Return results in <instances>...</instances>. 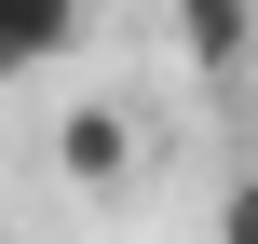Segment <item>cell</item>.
Listing matches in <instances>:
<instances>
[{"mask_svg": "<svg viewBox=\"0 0 258 244\" xmlns=\"http://www.w3.org/2000/svg\"><path fill=\"white\" fill-rule=\"evenodd\" d=\"M218 244H258V177H231V204H218Z\"/></svg>", "mask_w": 258, "mask_h": 244, "instance_id": "obj_4", "label": "cell"}, {"mask_svg": "<svg viewBox=\"0 0 258 244\" xmlns=\"http://www.w3.org/2000/svg\"><path fill=\"white\" fill-rule=\"evenodd\" d=\"M95 41V0H0V82H41Z\"/></svg>", "mask_w": 258, "mask_h": 244, "instance_id": "obj_1", "label": "cell"}, {"mask_svg": "<svg viewBox=\"0 0 258 244\" xmlns=\"http://www.w3.org/2000/svg\"><path fill=\"white\" fill-rule=\"evenodd\" d=\"M54 177H82V190H122V177H136V109L82 95V109L54 122Z\"/></svg>", "mask_w": 258, "mask_h": 244, "instance_id": "obj_2", "label": "cell"}, {"mask_svg": "<svg viewBox=\"0 0 258 244\" xmlns=\"http://www.w3.org/2000/svg\"><path fill=\"white\" fill-rule=\"evenodd\" d=\"M177 41H190V68H204V82H231V68H245V41H258V0H177Z\"/></svg>", "mask_w": 258, "mask_h": 244, "instance_id": "obj_3", "label": "cell"}]
</instances>
